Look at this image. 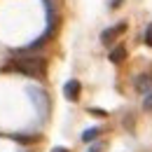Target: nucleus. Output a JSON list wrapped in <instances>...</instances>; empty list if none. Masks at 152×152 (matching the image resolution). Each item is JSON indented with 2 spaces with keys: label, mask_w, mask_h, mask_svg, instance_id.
I'll return each instance as SVG.
<instances>
[{
  "label": "nucleus",
  "mask_w": 152,
  "mask_h": 152,
  "mask_svg": "<svg viewBox=\"0 0 152 152\" xmlns=\"http://www.w3.org/2000/svg\"><path fill=\"white\" fill-rule=\"evenodd\" d=\"M26 91H28V96L33 98V105L38 108V113L42 115V117H45V115H47V108H49V101H47V94H45V91H42L40 87H28Z\"/></svg>",
  "instance_id": "2"
},
{
  "label": "nucleus",
  "mask_w": 152,
  "mask_h": 152,
  "mask_svg": "<svg viewBox=\"0 0 152 152\" xmlns=\"http://www.w3.org/2000/svg\"><path fill=\"white\" fill-rule=\"evenodd\" d=\"M143 110H145V113H152V91H148L145 98H143Z\"/></svg>",
  "instance_id": "9"
},
{
  "label": "nucleus",
  "mask_w": 152,
  "mask_h": 152,
  "mask_svg": "<svg viewBox=\"0 0 152 152\" xmlns=\"http://www.w3.org/2000/svg\"><path fill=\"white\" fill-rule=\"evenodd\" d=\"M5 70H14V73H21V75L42 80L47 75V61L42 56H21V58H12L5 66Z\"/></svg>",
  "instance_id": "1"
},
{
  "label": "nucleus",
  "mask_w": 152,
  "mask_h": 152,
  "mask_svg": "<svg viewBox=\"0 0 152 152\" xmlns=\"http://www.w3.org/2000/svg\"><path fill=\"white\" fill-rule=\"evenodd\" d=\"M101 148H103V145L98 143V145H94V148H91V150H89V152H98V150H101Z\"/></svg>",
  "instance_id": "12"
},
{
  "label": "nucleus",
  "mask_w": 152,
  "mask_h": 152,
  "mask_svg": "<svg viewBox=\"0 0 152 152\" xmlns=\"http://www.w3.org/2000/svg\"><path fill=\"white\" fill-rule=\"evenodd\" d=\"M145 45H148V47H152V23L148 26V31H145Z\"/></svg>",
  "instance_id": "10"
},
{
  "label": "nucleus",
  "mask_w": 152,
  "mask_h": 152,
  "mask_svg": "<svg viewBox=\"0 0 152 152\" xmlns=\"http://www.w3.org/2000/svg\"><path fill=\"white\" fill-rule=\"evenodd\" d=\"M124 58H126V49L124 47H115L113 52H110V61L113 63H122Z\"/></svg>",
  "instance_id": "6"
},
{
  "label": "nucleus",
  "mask_w": 152,
  "mask_h": 152,
  "mask_svg": "<svg viewBox=\"0 0 152 152\" xmlns=\"http://www.w3.org/2000/svg\"><path fill=\"white\" fill-rule=\"evenodd\" d=\"M136 89H138L140 94L152 91V77L150 75H138V80H136Z\"/></svg>",
  "instance_id": "5"
},
{
  "label": "nucleus",
  "mask_w": 152,
  "mask_h": 152,
  "mask_svg": "<svg viewBox=\"0 0 152 152\" xmlns=\"http://www.w3.org/2000/svg\"><path fill=\"white\" fill-rule=\"evenodd\" d=\"M98 136H101V129H98V126H94V129H87V131L82 133V140H84V143H94Z\"/></svg>",
  "instance_id": "7"
},
{
  "label": "nucleus",
  "mask_w": 152,
  "mask_h": 152,
  "mask_svg": "<svg viewBox=\"0 0 152 152\" xmlns=\"http://www.w3.org/2000/svg\"><path fill=\"white\" fill-rule=\"evenodd\" d=\"M119 2H122V0H113V5H110V7H113V10H117V7H119Z\"/></svg>",
  "instance_id": "11"
},
{
  "label": "nucleus",
  "mask_w": 152,
  "mask_h": 152,
  "mask_svg": "<svg viewBox=\"0 0 152 152\" xmlns=\"http://www.w3.org/2000/svg\"><path fill=\"white\" fill-rule=\"evenodd\" d=\"M80 91H82V84L77 80H68L66 87H63V94L68 101H80Z\"/></svg>",
  "instance_id": "4"
},
{
  "label": "nucleus",
  "mask_w": 152,
  "mask_h": 152,
  "mask_svg": "<svg viewBox=\"0 0 152 152\" xmlns=\"http://www.w3.org/2000/svg\"><path fill=\"white\" fill-rule=\"evenodd\" d=\"M124 31H126V21H119L117 26H113V28H105V31L101 33V42H103V45H113V42L119 38Z\"/></svg>",
  "instance_id": "3"
},
{
  "label": "nucleus",
  "mask_w": 152,
  "mask_h": 152,
  "mask_svg": "<svg viewBox=\"0 0 152 152\" xmlns=\"http://www.w3.org/2000/svg\"><path fill=\"white\" fill-rule=\"evenodd\" d=\"M52 152H70V150H66V148H54Z\"/></svg>",
  "instance_id": "13"
},
{
  "label": "nucleus",
  "mask_w": 152,
  "mask_h": 152,
  "mask_svg": "<svg viewBox=\"0 0 152 152\" xmlns=\"http://www.w3.org/2000/svg\"><path fill=\"white\" fill-rule=\"evenodd\" d=\"M14 140H19V143H33V140H40V136H26V133H17V136H12Z\"/></svg>",
  "instance_id": "8"
}]
</instances>
